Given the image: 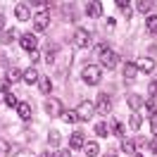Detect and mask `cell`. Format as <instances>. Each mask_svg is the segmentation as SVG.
<instances>
[{
	"label": "cell",
	"instance_id": "1",
	"mask_svg": "<svg viewBox=\"0 0 157 157\" xmlns=\"http://www.w3.org/2000/svg\"><path fill=\"white\" fill-rule=\"evenodd\" d=\"M98 55H100V62H102L107 69H114L119 64V55L114 50H109L105 43H98Z\"/></svg>",
	"mask_w": 157,
	"mask_h": 157
},
{
	"label": "cell",
	"instance_id": "2",
	"mask_svg": "<svg viewBox=\"0 0 157 157\" xmlns=\"http://www.w3.org/2000/svg\"><path fill=\"white\" fill-rule=\"evenodd\" d=\"M81 78H83V83H88V86H98L100 78H102V71H100L98 64H86L83 71H81Z\"/></svg>",
	"mask_w": 157,
	"mask_h": 157
},
{
	"label": "cell",
	"instance_id": "3",
	"mask_svg": "<svg viewBox=\"0 0 157 157\" xmlns=\"http://www.w3.org/2000/svg\"><path fill=\"white\" fill-rule=\"evenodd\" d=\"M76 117H78V121H90V119L95 117V102L81 100L76 105Z\"/></svg>",
	"mask_w": 157,
	"mask_h": 157
},
{
	"label": "cell",
	"instance_id": "4",
	"mask_svg": "<svg viewBox=\"0 0 157 157\" xmlns=\"http://www.w3.org/2000/svg\"><path fill=\"white\" fill-rule=\"evenodd\" d=\"M71 43H74V48H88V45H90V31L78 26V29L74 31V38H71Z\"/></svg>",
	"mask_w": 157,
	"mask_h": 157
},
{
	"label": "cell",
	"instance_id": "5",
	"mask_svg": "<svg viewBox=\"0 0 157 157\" xmlns=\"http://www.w3.org/2000/svg\"><path fill=\"white\" fill-rule=\"evenodd\" d=\"M95 112H100V114H109V112H112V95L100 93L98 100H95Z\"/></svg>",
	"mask_w": 157,
	"mask_h": 157
},
{
	"label": "cell",
	"instance_id": "6",
	"mask_svg": "<svg viewBox=\"0 0 157 157\" xmlns=\"http://www.w3.org/2000/svg\"><path fill=\"white\" fill-rule=\"evenodd\" d=\"M50 26V12L45 10V12H38L36 14V19H33V29L36 31H45Z\"/></svg>",
	"mask_w": 157,
	"mask_h": 157
},
{
	"label": "cell",
	"instance_id": "7",
	"mask_svg": "<svg viewBox=\"0 0 157 157\" xmlns=\"http://www.w3.org/2000/svg\"><path fill=\"white\" fill-rule=\"evenodd\" d=\"M45 112H48L50 117H59V114L64 112V107H62V102H59L57 98H50L48 102H45Z\"/></svg>",
	"mask_w": 157,
	"mask_h": 157
},
{
	"label": "cell",
	"instance_id": "8",
	"mask_svg": "<svg viewBox=\"0 0 157 157\" xmlns=\"http://www.w3.org/2000/svg\"><path fill=\"white\" fill-rule=\"evenodd\" d=\"M19 45L26 50V52H33L38 43H36V36H31V33H24V36H19Z\"/></svg>",
	"mask_w": 157,
	"mask_h": 157
},
{
	"label": "cell",
	"instance_id": "9",
	"mask_svg": "<svg viewBox=\"0 0 157 157\" xmlns=\"http://www.w3.org/2000/svg\"><path fill=\"white\" fill-rule=\"evenodd\" d=\"M136 67H138V71L150 74V71L155 69V59H150V57H138V59H136Z\"/></svg>",
	"mask_w": 157,
	"mask_h": 157
},
{
	"label": "cell",
	"instance_id": "10",
	"mask_svg": "<svg viewBox=\"0 0 157 157\" xmlns=\"http://www.w3.org/2000/svg\"><path fill=\"white\" fill-rule=\"evenodd\" d=\"M126 102H128V107L133 109V112H138V109H143V105H145V100L140 98V95H133V93H131V95L126 98Z\"/></svg>",
	"mask_w": 157,
	"mask_h": 157
},
{
	"label": "cell",
	"instance_id": "11",
	"mask_svg": "<svg viewBox=\"0 0 157 157\" xmlns=\"http://www.w3.org/2000/svg\"><path fill=\"white\" fill-rule=\"evenodd\" d=\"M17 114H19L21 121H29L31 119V105L29 102H19V105H17Z\"/></svg>",
	"mask_w": 157,
	"mask_h": 157
},
{
	"label": "cell",
	"instance_id": "12",
	"mask_svg": "<svg viewBox=\"0 0 157 157\" xmlns=\"http://www.w3.org/2000/svg\"><path fill=\"white\" fill-rule=\"evenodd\" d=\"M21 78H24L26 83H38V78H40V76H38V71H36L33 67H29V69H24Z\"/></svg>",
	"mask_w": 157,
	"mask_h": 157
},
{
	"label": "cell",
	"instance_id": "13",
	"mask_svg": "<svg viewBox=\"0 0 157 157\" xmlns=\"http://www.w3.org/2000/svg\"><path fill=\"white\" fill-rule=\"evenodd\" d=\"M86 14L93 17V19L100 17V14H102V5H100V2H88V5H86Z\"/></svg>",
	"mask_w": 157,
	"mask_h": 157
},
{
	"label": "cell",
	"instance_id": "14",
	"mask_svg": "<svg viewBox=\"0 0 157 157\" xmlns=\"http://www.w3.org/2000/svg\"><path fill=\"white\" fill-rule=\"evenodd\" d=\"M138 74V67H136V62H128V64H124V78L126 81H133Z\"/></svg>",
	"mask_w": 157,
	"mask_h": 157
},
{
	"label": "cell",
	"instance_id": "15",
	"mask_svg": "<svg viewBox=\"0 0 157 157\" xmlns=\"http://www.w3.org/2000/svg\"><path fill=\"white\" fill-rule=\"evenodd\" d=\"M14 14H17V19H19V21H26V19L31 17L29 7H26V5H21V2L17 5V7H14Z\"/></svg>",
	"mask_w": 157,
	"mask_h": 157
},
{
	"label": "cell",
	"instance_id": "16",
	"mask_svg": "<svg viewBox=\"0 0 157 157\" xmlns=\"http://www.w3.org/2000/svg\"><path fill=\"white\" fill-rule=\"evenodd\" d=\"M69 147H71V150L83 147V136H81L78 131H74V133H71V138H69Z\"/></svg>",
	"mask_w": 157,
	"mask_h": 157
},
{
	"label": "cell",
	"instance_id": "17",
	"mask_svg": "<svg viewBox=\"0 0 157 157\" xmlns=\"http://www.w3.org/2000/svg\"><path fill=\"white\" fill-rule=\"evenodd\" d=\"M48 143H50L52 147H59V143H62V136H59V131L50 128V131H48Z\"/></svg>",
	"mask_w": 157,
	"mask_h": 157
},
{
	"label": "cell",
	"instance_id": "18",
	"mask_svg": "<svg viewBox=\"0 0 157 157\" xmlns=\"http://www.w3.org/2000/svg\"><path fill=\"white\" fill-rule=\"evenodd\" d=\"M59 117H62V121H64V124H74V121H78L76 109H64V112H62Z\"/></svg>",
	"mask_w": 157,
	"mask_h": 157
},
{
	"label": "cell",
	"instance_id": "19",
	"mask_svg": "<svg viewBox=\"0 0 157 157\" xmlns=\"http://www.w3.org/2000/svg\"><path fill=\"white\" fill-rule=\"evenodd\" d=\"M21 74H24V71H21V69H17V67L7 69V81H10V83H17V81L21 78Z\"/></svg>",
	"mask_w": 157,
	"mask_h": 157
},
{
	"label": "cell",
	"instance_id": "20",
	"mask_svg": "<svg viewBox=\"0 0 157 157\" xmlns=\"http://www.w3.org/2000/svg\"><path fill=\"white\" fill-rule=\"evenodd\" d=\"M83 150H86V155H88V157H98V152H100V147H98V143H95V140L86 143V145H83Z\"/></svg>",
	"mask_w": 157,
	"mask_h": 157
},
{
	"label": "cell",
	"instance_id": "21",
	"mask_svg": "<svg viewBox=\"0 0 157 157\" xmlns=\"http://www.w3.org/2000/svg\"><path fill=\"white\" fill-rule=\"evenodd\" d=\"M121 150L126 152V155H136V140H121Z\"/></svg>",
	"mask_w": 157,
	"mask_h": 157
},
{
	"label": "cell",
	"instance_id": "22",
	"mask_svg": "<svg viewBox=\"0 0 157 157\" xmlns=\"http://www.w3.org/2000/svg\"><path fill=\"white\" fill-rule=\"evenodd\" d=\"M152 7H155V2H150V0H140V2H136V10L143 12V14H147Z\"/></svg>",
	"mask_w": 157,
	"mask_h": 157
},
{
	"label": "cell",
	"instance_id": "23",
	"mask_svg": "<svg viewBox=\"0 0 157 157\" xmlns=\"http://www.w3.org/2000/svg\"><path fill=\"white\" fill-rule=\"evenodd\" d=\"M38 86H40V93H50V90H52V81H50L48 76H40Z\"/></svg>",
	"mask_w": 157,
	"mask_h": 157
},
{
	"label": "cell",
	"instance_id": "24",
	"mask_svg": "<svg viewBox=\"0 0 157 157\" xmlns=\"http://www.w3.org/2000/svg\"><path fill=\"white\" fill-rule=\"evenodd\" d=\"M140 124H143L140 114H138V112H133V114H131V119H128V126L133 128V131H138V128H140Z\"/></svg>",
	"mask_w": 157,
	"mask_h": 157
},
{
	"label": "cell",
	"instance_id": "25",
	"mask_svg": "<svg viewBox=\"0 0 157 157\" xmlns=\"http://www.w3.org/2000/svg\"><path fill=\"white\" fill-rule=\"evenodd\" d=\"M14 38H17V31H14V29H7L5 33H2V45H7V43L14 40Z\"/></svg>",
	"mask_w": 157,
	"mask_h": 157
},
{
	"label": "cell",
	"instance_id": "26",
	"mask_svg": "<svg viewBox=\"0 0 157 157\" xmlns=\"http://www.w3.org/2000/svg\"><path fill=\"white\" fill-rule=\"evenodd\" d=\"M147 31H150V33H157V14H150V17H147Z\"/></svg>",
	"mask_w": 157,
	"mask_h": 157
},
{
	"label": "cell",
	"instance_id": "27",
	"mask_svg": "<svg viewBox=\"0 0 157 157\" xmlns=\"http://www.w3.org/2000/svg\"><path fill=\"white\" fill-rule=\"evenodd\" d=\"M117 7H121L126 17H131V2H128V0H119V2H117Z\"/></svg>",
	"mask_w": 157,
	"mask_h": 157
},
{
	"label": "cell",
	"instance_id": "28",
	"mask_svg": "<svg viewBox=\"0 0 157 157\" xmlns=\"http://www.w3.org/2000/svg\"><path fill=\"white\" fill-rule=\"evenodd\" d=\"M5 105H7V107H14V109H17V105H19V100L14 98L12 93H7V95H5Z\"/></svg>",
	"mask_w": 157,
	"mask_h": 157
},
{
	"label": "cell",
	"instance_id": "29",
	"mask_svg": "<svg viewBox=\"0 0 157 157\" xmlns=\"http://www.w3.org/2000/svg\"><path fill=\"white\" fill-rule=\"evenodd\" d=\"M147 93H150V100L157 102V81H152V83L147 86Z\"/></svg>",
	"mask_w": 157,
	"mask_h": 157
},
{
	"label": "cell",
	"instance_id": "30",
	"mask_svg": "<svg viewBox=\"0 0 157 157\" xmlns=\"http://www.w3.org/2000/svg\"><path fill=\"white\" fill-rule=\"evenodd\" d=\"M7 155H10V143L0 140V157H7Z\"/></svg>",
	"mask_w": 157,
	"mask_h": 157
},
{
	"label": "cell",
	"instance_id": "31",
	"mask_svg": "<svg viewBox=\"0 0 157 157\" xmlns=\"http://www.w3.org/2000/svg\"><path fill=\"white\" fill-rule=\"evenodd\" d=\"M112 133H114V136H124V124L114 121V124H112Z\"/></svg>",
	"mask_w": 157,
	"mask_h": 157
},
{
	"label": "cell",
	"instance_id": "32",
	"mask_svg": "<svg viewBox=\"0 0 157 157\" xmlns=\"http://www.w3.org/2000/svg\"><path fill=\"white\" fill-rule=\"evenodd\" d=\"M95 133H98L100 138H102V136H107V126H105L102 121H98V124H95Z\"/></svg>",
	"mask_w": 157,
	"mask_h": 157
},
{
	"label": "cell",
	"instance_id": "33",
	"mask_svg": "<svg viewBox=\"0 0 157 157\" xmlns=\"http://www.w3.org/2000/svg\"><path fill=\"white\" fill-rule=\"evenodd\" d=\"M143 109H147V112L155 117V114H157V102H152V100H150V102H145V105H143Z\"/></svg>",
	"mask_w": 157,
	"mask_h": 157
},
{
	"label": "cell",
	"instance_id": "34",
	"mask_svg": "<svg viewBox=\"0 0 157 157\" xmlns=\"http://www.w3.org/2000/svg\"><path fill=\"white\" fill-rule=\"evenodd\" d=\"M7 88H10V81H7V78H0V93L7 95Z\"/></svg>",
	"mask_w": 157,
	"mask_h": 157
},
{
	"label": "cell",
	"instance_id": "35",
	"mask_svg": "<svg viewBox=\"0 0 157 157\" xmlns=\"http://www.w3.org/2000/svg\"><path fill=\"white\" fill-rule=\"evenodd\" d=\"M143 145H147V138L138 136V138H136V147H143Z\"/></svg>",
	"mask_w": 157,
	"mask_h": 157
},
{
	"label": "cell",
	"instance_id": "36",
	"mask_svg": "<svg viewBox=\"0 0 157 157\" xmlns=\"http://www.w3.org/2000/svg\"><path fill=\"white\" fill-rule=\"evenodd\" d=\"M150 128H152V133L157 136V114H155L152 119H150Z\"/></svg>",
	"mask_w": 157,
	"mask_h": 157
},
{
	"label": "cell",
	"instance_id": "37",
	"mask_svg": "<svg viewBox=\"0 0 157 157\" xmlns=\"http://www.w3.org/2000/svg\"><path fill=\"white\" fill-rule=\"evenodd\" d=\"M147 145H150V150H152V152H155V155H157V136L152 138V140H150V143H147Z\"/></svg>",
	"mask_w": 157,
	"mask_h": 157
},
{
	"label": "cell",
	"instance_id": "38",
	"mask_svg": "<svg viewBox=\"0 0 157 157\" xmlns=\"http://www.w3.org/2000/svg\"><path fill=\"white\" fill-rule=\"evenodd\" d=\"M55 157H69V150H67V147H62V150H57V155H55Z\"/></svg>",
	"mask_w": 157,
	"mask_h": 157
},
{
	"label": "cell",
	"instance_id": "39",
	"mask_svg": "<svg viewBox=\"0 0 157 157\" xmlns=\"http://www.w3.org/2000/svg\"><path fill=\"white\" fill-rule=\"evenodd\" d=\"M2 31H7V26H5V17L0 14V33H2Z\"/></svg>",
	"mask_w": 157,
	"mask_h": 157
},
{
	"label": "cell",
	"instance_id": "40",
	"mask_svg": "<svg viewBox=\"0 0 157 157\" xmlns=\"http://www.w3.org/2000/svg\"><path fill=\"white\" fill-rule=\"evenodd\" d=\"M38 57H40L38 50H33V52H31V62H38Z\"/></svg>",
	"mask_w": 157,
	"mask_h": 157
},
{
	"label": "cell",
	"instance_id": "41",
	"mask_svg": "<svg viewBox=\"0 0 157 157\" xmlns=\"http://www.w3.org/2000/svg\"><path fill=\"white\" fill-rule=\"evenodd\" d=\"M40 157H55V155H52V152H48V150H45V152H40Z\"/></svg>",
	"mask_w": 157,
	"mask_h": 157
},
{
	"label": "cell",
	"instance_id": "42",
	"mask_svg": "<svg viewBox=\"0 0 157 157\" xmlns=\"http://www.w3.org/2000/svg\"><path fill=\"white\" fill-rule=\"evenodd\" d=\"M105 157H114V155H112V152H109V155H105Z\"/></svg>",
	"mask_w": 157,
	"mask_h": 157
},
{
	"label": "cell",
	"instance_id": "43",
	"mask_svg": "<svg viewBox=\"0 0 157 157\" xmlns=\"http://www.w3.org/2000/svg\"><path fill=\"white\" fill-rule=\"evenodd\" d=\"M133 157H140V155H133Z\"/></svg>",
	"mask_w": 157,
	"mask_h": 157
}]
</instances>
